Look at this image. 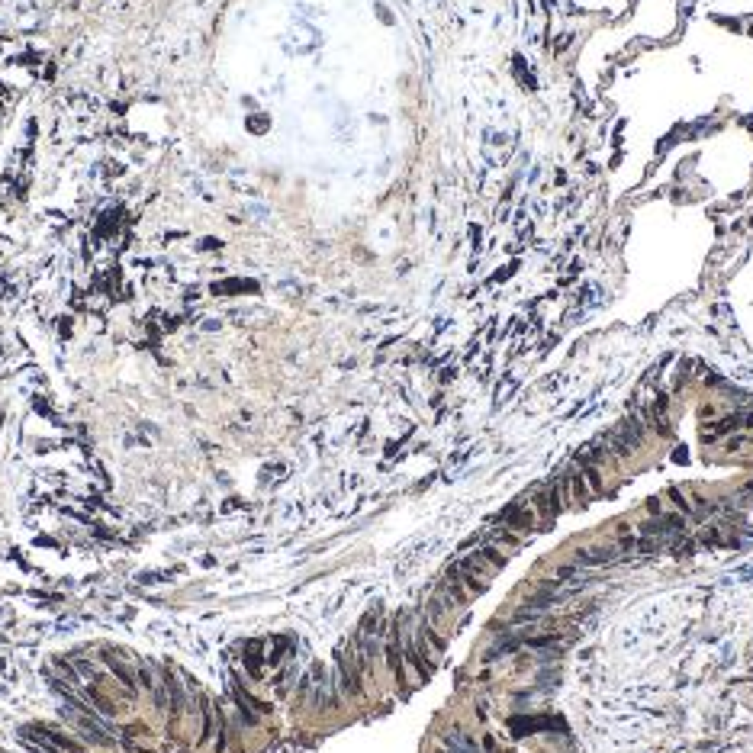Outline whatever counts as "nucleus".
I'll return each instance as SVG.
<instances>
[{
    "mask_svg": "<svg viewBox=\"0 0 753 753\" xmlns=\"http://www.w3.org/2000/svg\"><path fill=\"white\" fill-rule=\"evenodd\" d=\"M451 570L457 573L460 583L467 586L470 596H483L489 589V579L496 576V570L480 557V554H470V557H464L457 567H451Z\"/></svg>",
    "mask_w": 753,
    "mask_h": 753,
    "instance_id": "nucleus-1",
    "label": "nucleus"
},
{
    "mask_svg": "<svg viewBox=\"0 0 753 753\" xmlns=\"http://www.w3.org/2000/svg\"><path fill=\"white\" fill-rule=\"evenodd\" d=\"M499 525H502V528H509V531H515V535H528V531L537 528V515H535V509H531L528 502H512V506L502 509Z\"/></svg>",
    "mask_w": 753,
    "mask_h": 753,
    "instance_id": "nucleus-2",
    "label": "nucleus"
},
{
    "mask_svg": "<svg viewBox=\"0 0 753 753\" xmlns=\"http://www.w3.org/2000/svg\"><path fill=\"white\" fill-rule=\"evenodd\" d=\"M335 663H338V686H342L345 696H361V666L355 660V650H338L335 654Z\"/></svg>",
    "mask_w": 753,
    "mask_h": 753,
    "instance_id": "nucleus-3",
    "label": "nucleus"
},
{
    "mask_svg": "<svg viewBox=\"0 0 753 753\" xmlns=\"http://www.w3.org/2000/svg\"><path fill=\"white\" fill-rule=\"evenodd\" d=\"M618 557H621L618 547H579L576 551L579 567H602V564H612V560H618Z\"/></svg>",
    "mask_w": 753,
    "mask_h": 753,
    "instance_id": "nucleus-4",
    "label": "nucleus"
},
{
    "mask_svg": "<svg viewBox=\"0 0 753 753\" xmlns=\"http://www.w3.org/2000/svg\"><path fill=\"white\" fill-rule=\"evenodd\" d=\"M686 528V522H683V515H660V518H654V522H647L644 525V535H650V537H657V535H669V531H683Z\"/></svg>",
    "mask_w": 753,
    "mask_h": 753,
    "instance_id": "nucleus-5",
    "label": "nucleus"
},
{
    "mask_svg": "<svg viewBox=\"0 0 753 753\" xmlns=\"http://www.w3.org/2000/svg\"><path fill=\"white\" fill-rule=\"evenodd\" d=\"M35 734H39V740L45 747H58V750H68V753H84L81 744H74L71 737H65V734H58V731H49V727H35Z\"/></svg>",
    "mask_w": 753,
    "mask_h": 753,
    "instance_id": "nucleus-6",
    "label": "nucleus"
},
{
    "mask_svg": "<svg viewBox=\"0 0 753 753\" xmlns=\"http://www.w3.org/2000/svg\"><path fill=\"white\" fill-rule=\"evenodd\" d=\"M579 476H583V483L589 486V493H599L602 496V474H599V467H596V464H583Z\"/></svg>",
    "mask_w": 753,
    "mask_h": 753,
    "instance_id": "nucleus-7",
    "label": "nucleus"
},
{
    "mask_svg": "<svg viewBox=\"0 0 753 753\" xmlns=\"http://www.w3.org/2000/svg\"><path fill=\"white\" fill-rule=\"evenodd\" d=\"M476 554H480V557L486 560V564L493 567V570H506V564H509V557H506V554H499V551H496L493 544H483V547H480V551H476Z\"/></svg>",
    "mask_w": 753,
    "mask_h": 753,
    "instance_id": "nucleus-8",
    "label": "nucleus"
},
{
    "mask_svg": "<svg viewBox=\"0 0 753 753\" xmlns=\"http://www.w3.org/2000/svg\"><path fill=\"white\" fill-rule=\"evenodd\" d=\"M261 660H264V654H261L258 647H251L248 654H245V666H248V673H255V676H258V673H261Z\"/></svg>",
    "mask_w": 753,
    "mask_h": 753,
    "instance_id": "nucleus-9",
    "label": "nucleus"
},
{
    "mask_svg": "<svg viewBox=\"0 0 753 753\" xmlns=\"http://www.w3.org/2000/svg\"><path fill=\"white\" fill-rule=\"evenodd\" d=\"M528 647H554L557 644V635H541V637H525Z\"/></svg>",
    "mask_w": 753,
    "mask_h": 753,
    "instance_id": "nucleus-10",
    "label": "nucleus"
},
{
    "mask_svg": "<svg viewBox=\"0 0 753 753\" xmlns=\"http://www.w3.org/2000/svg\"><path fill=\"white\" fill-rule=\"evenodd\" d=\"M669 499H673V506H679V512H692V506L683 499V493H679V489H669Z\"/></svg>",
    "mask_w": 753,
    "mask_h": 753,
    "instance_id": "nucleus-11",
    "label": "nucleus"
}]
</instances>
